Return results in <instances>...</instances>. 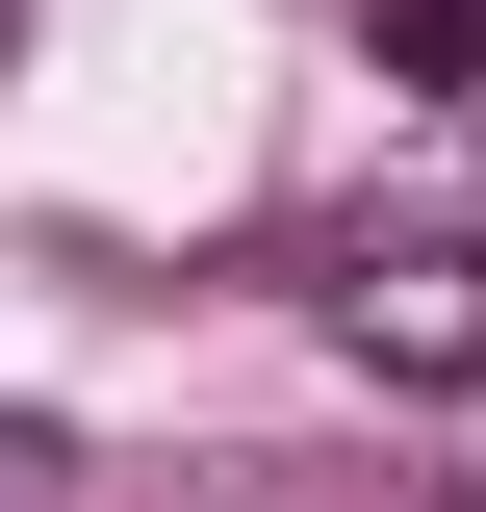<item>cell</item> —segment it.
<instances>
[{"instance_id":"obj_1","label":"cell","mask_w":486,"mask_h":512,"mask_svg":"<svg viewBox=\"0 0 486 512\" xmlns=\"http://www.w3.org/2000/svg\"><path fill=\"white\" fill-rule=\"evenodd\" d=\"M333 359L359 384H486V231H333Z\"/></svg>"},{"instance_id":"obj_2","label":"cell","mask_w":486,"mask_h":512,"mask_svg":"<svg viewBox=\"0 0 486 512\" xmlns=\"http://www.w3.org/2000/svg\"><path fill=\"white\" fill-rule=\"evenodd\" d=\"M359 52L410 77V103H486V0H359Z\"/></svg>"},{"instance_id":"obj_3","label":"cell","mask_w":486,"mask_h":512,"mask_svg":"<svg viewBox=\"0 0 486 512\" xmlns=\"http://www.w3.org/2000/svg\"><path fill=\"white\" fill-rule=\"evenodd\" d=\"M0 512H52V436H26V410H0Z\"/></svg>"},{"instance_id":"obj_4","label":"cell","mask_w":486,"mask_h":512,"mask_svg":"<svg viewBox=\"0 0 486 512\" xmlns=\"http://www.w3.org/2000/svg\"><path fill=\"white\" fill-rule=\"evenodd\" d=\"M0 52H26V0H0Z\"/></svg>"}]
</instances>
